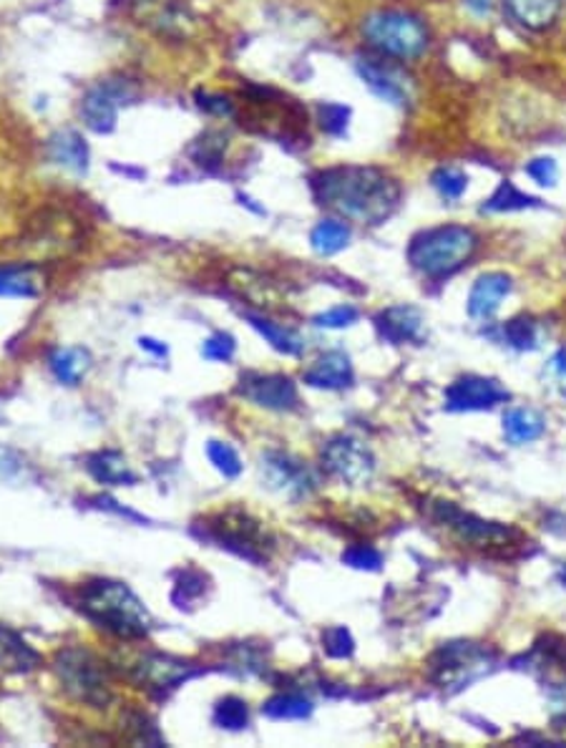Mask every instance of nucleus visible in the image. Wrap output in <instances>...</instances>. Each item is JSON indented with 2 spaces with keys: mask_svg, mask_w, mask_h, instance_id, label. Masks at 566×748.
I'll list each match as a JSON object with an SVG mask.
<instances>
[{
  "mask_svg": "<svg viewBox=\"0 0 566 748\" xmlns=\"http://www.w3.org/2000/svg\"><path fill=\"white\" fill-rule=\"evenodd\" d=\"M310 189L318 205L360 224L386 222L403 197L396 177L378 167H358V164L315 172L310 177Z\"/></svg>",
  "mask_w": 566,
  "mask_h": 748,
  "instance_id": "f257e3e1",
  "label": "nucleus"
},
{
  "mask_svg": "<svg viewBox=\"0 0 566 748\" xmlns=\"http://www.w3.org/2000/svg\"><path fill=\"white\" fill-rule=\"evenodd\" d=\"M81 610L116 638L136 640L152 630V615L132 587L116 580H93L81 590Z\"/></svg>",
  "mask_w": 566,
  "mask_h": 748,
  "instance_id": "f03ea898",
  "label": "nucleus"
},
{
  "mask_svg": "<svg viewBox=\"0 0 566 748\" xmlns=\"http://www.w3.org/2000/svg\"><path fill=\"white\" fill-rule=\"evenodd\" d=\"M476 248L478 238L471 228L443 224V228H431L415 234L408 245V263L421 275L441 280V277L458 273L474 257Z\"/></svg>",
  "mask_w": 566,
  "mask_h": 748,
  "instance_id": "7ed1b4c3",
  "label": "nucleus"
},
{
  "mask_svg": "<svg viewBox=\"0 0 566 748\" xmlns=\"http://www.w3.org/2000/svg\"><path fill=\"white\" fill-rule=\"evenodd\" d=\"M499 666L496 652L478 642H443L431 656V681L448 693L464 691L478 678L489 675Z\"/></svg>",
  "mask_w": 566,
  "mask_h": 748,
  "instance_id": "20e7f679",
  "label": "nucleus"
},
{
  "mask_svg": "<svg viewBox=\"0 0 566 748\" xmlns=\"http://www.w3.org/2000/svg\"><path fill=\"white\" fill-rule=\"evenodd\" d=\"M363 33L373 48L400 61L423 56L429 48V31L421 19L403 11L370 13L363 23Z\"/></svg>",
  "mask_w": 566,
  "mask_h": 748,
  "instance_id": "39448f33",
  "label": "nucleus"
},
{
  "mask_svg": "<svg viewBox=\"0 0 566 748\" xmlns=\"http://www.w3.org/2000/svg\"><path fill=\"white\" fill-rule=\"evenodd\" d=\"M56 673L68 695L93 708H107L113 693L107 668L91 650L66 648L56 656Z\"/></svg>",
  "mask_w": 566,
  "mask_h": 748,
  "instance_id": "423d86ee",
  "label": "nucleus"
},
{
  "mask_svg": "<svg viewBox=\"0 0 566 748\" xmlns=\"http://www.w3.org/2000/svg\"><path fill=\"white\" fill-rule=\"evenodd\" d=\"M207 535L214 539L217 544L226 547L234 554L245 557L249 562H265L267 550H269V539L265 535V529L259 527L257 519H252L249 515L240 509L222 512L207 521Z\"/></svg>",
  "mask_w": 566,
  "mask_h": 748,
  "instance_id": "0eeeda50",
  "label": "nucleus"
},
{
  "mask_svg": "<svg viewBox=\"0 0 566 748\" xmlns=\"http://www.w3.org/2000/svg\"><path fill=\"white\" fill-rule=\"evenodd\" d=\"M322 466L335 480L360 486L370 482L373 472H376V459L363 441L353 437H333L322 447Z\"/></svg>",
  "mask_w": 566,
  "mask_h": 748,
  "instance_id": "6e6552de",
  "label": "nucleus"
},
{
  "mask_svg": "<svg viewBox=\"0 0 566 748\" xmlns=\"http://www.w3.org/2000/svg\"><path fill=\"white\" fill-rule=\"evenodd\" d=\"M259 469H263L267 490L282 494L287 499H304L318 490V476L312 474V469L285 451H267Z\"/></svg>",
  "mask_w": 566,
  "mask_h": 748,
  "instance_id": "1a4fd4ad",
  "label": "nucleus"
},
{
  "mask_svg": "<svg viewBox=\"0 0 566 748\" xmlns=\"http://www.w3.org/2000/svg\"><path fill=\"white\" fill-rule=\"evenodd\" d=\"M136 99V89L126 81H101L93 89L86 91L81 99V117L84 124L96 134H111L119 121L121 103H132Z\"/></svg>",
  "mask_w": 566,
  "mask_h": 748,
  "instance_id": "9d476101",
  "label": "nucleus"
},
{
  "mask_svg": "<svg viewBox=\"0 0 566 748\" xmlns=\"http://www.w3.org/2000/svg\"><path fill=\"white\" fill-rule=\"evenodd\" d=\"M431 515L435 521H441L443 527H448L466 542L476 544H493V542H511L517 539L519 532L511 527H503L499 521H486L476 515H468L453 502H433Z\"/></svg>",
  "mask_w": 566,
  "mask_h": 748,
  "instance_id": "9b49d317",
  "label": "nucleus"
},
{
  "mask_svg": "<svg viewBox=\"0 0 566 748\" xmlns=\"http://www.w3.org/2000/svg\"><path fill=\"white\" fill-rule=\"evenodd\" d=\"M240 394L269 411H292L300 404L298 386L282 373H245L240 378Z\"/></svg>",
  "mask_w": 566,
  "mask_h": 748,
  "instance_id": "f8f14e48",
  "label": "nucleus"
},
{
  "mask_svg": "<svg viewBox=\"0 0 566 748\" xmlns=\"http://www.w3.org/2000/svg\"><path fill=\"white\" fill-rule=\"evenodd\" d=\"M509 398L511 394L496 378L460 376L446 391V408L448 411H486Z\"/></svg>",
  "mask_w": 566,
  "mask_h": 748,
  "instance_id": "ddd939ff",
  "label": "nucleus"
},
{
  "mask_svg": "<svg viewBox=\"0 0 566 748\" xmlns=\"http://www.w3.org/2000/svg\"><path fill=\"white\" fill-rule=\"evenodd\" d=\"M134 15L162 36H185L191 25V13L179 0H134Z\"/></svg>",
  "mask_w": 566,
  "mask_h": 748,
  "instance_id": "4468645a",
  "label": "nucleus"
},
{
  "mask_svg": "<svg viewBox=\"0 0 566 748\" xmlns=\"http://www.w3.org/2000/svg\"><path fill=\"white\" fill-rule=\"evenodd\" d=\"M199 675V668L187 663V660L171 656H144L134 666V678L149 689H177L189 678Z\"/></svg>",
  "mask_w": 566,
  "mask_h": 748,
  "instance_id": "2eb2a0df",
  "label": "nucleus"
},
{
  "mask_svg": "<svg viewBox=\"0 0 566 748\" xmlns=\"http://www.w3.org/2000/svg\"><path fill=\"white\" fill-rule=\"evenodd\" d=\"M355 68H358L365 86H368L376 97L386 99L390 103L408 101V78L400 74V68H396L393 64H388V61H382V58L365 56V58H358Z\"/></svg>",
  "mask_w": 566,
  "mask_h": 748,
  "instance_id": "dca6fc26",
  "label": "nucleus"
},
{
  "mask_svg": "<svg viewBox=\"0 0 566 748\" xmlns=\"http://www.w3.org/2000/svg\"><path fill=\"white\" fill-rule=\"evenodd\" d=\"M378 336L382 341L400 345L421 341L423 333V312L413 306H393L378 312L376 318Z\"/></svg>",
  "mask_w": 566,
  "mask_h": 748,
  "instance_id": "f3484780",
  "label": "nucleus"
},
{
  "mask_svg": "<svg viewBox=\"0 0 566 748\" xmlns=\"http://www.w3.org/2000/svg\"><path fill=\"white\" fill-rule=\"evenodd\" d=\"M511 293V277L503 273H486L478 277L468 295V316L489 320L501 308V300Z\"/></svg>",
  "mask_w": 566,
  "mask_h": 748,
  "instance_id": "a211bd4d",
  "label": "nucleus"
},
{
  "mask_svg": "<svg viewBox=\"0 0 566 748\" xmlns=\"http://www.w3.org/2000/svg\"><path fill=\"white\" fill-rule=\"evenodd\" d=\"M48 156L58 164V167L74 172L78 177H81V174H89L91 150L76 129H58V132L48 139Z\"/></svg>",
  "mask_w": 566,
  "mask_h": 748,
  "instance_id": "6ab92c4d",
  "label": "nucleus"
},
{
  "mask_svg": "<svg viewBox=\"0 0 566 748\" xmlns=\"http://www.w3.org/2000/svg\"><path fill=\"white\" fill-rule=\"evenodd\" d=\"M353 378H355L353 363L345 353H340V351H330L325 355H320V359L312 363L308 371H304V384L312 388H328V391L347 388V386H353Z\"/></svg>",
  "mask_w": 566,
  "mask_h": 748,
  "instance_id": "aec40b11",
  "label": "nucleus"
},
{
  "mask_svg": "<svg viewBox=\"0 0 566 748\" xmlns=\"http://www.w3.org/2000/svg\"><path fill=\"white\" fill-rule=\"evenodd\" d=\"M564 0H503V8L519 25L529 31H544L559 19Z\"/></svg>",
  "mask_w": 566,
  "mask_h": 748,
  "instance_id": "412c9836",
  "label": "nucleus"
},
{
  "mask_svg": "<svg viewBox=\"0 0 566 748\" xmlns=\"http://www.w3.org/2000/svg\"><path fill=\"white\" fill-rule=\"evenodd\" d=\"M86 469H89V474L96 482L109 484V486H132L138 482L132 464H129L121 451H111V449L96 451V454L86 459Z\"/></svg>",
  "mask_w": 566,
  "mask_h": 748,
  "instance_id": "4be33fe9",
  "label": "nucleus"
},
{
  "mask_svg": "<svg viewBox=\"0 0 566 748\" xmlns=\"http://www.w3.org/2000/svg\"><path fill=\"white\" fill-rule=\"evenodd\" d=\"M41 663V656L19 632L0 625V668L13 673H29Z\"/></svg>",
  "mask_w": 566,
  "mask_h": 748,
  "instance_id": "5701e85b",
  "label": "nucleus"
},
{
  "mask_svg": "<svg viewBox=\"0 0 566 748\" xmlns=\"http://www.w3.org/2000/svg\"><path fill=\"white\" fill-rule=\"evenodd\" d=\"M54 376L66 386L81 384V378L91 369V353L84 348H56L48 359Z\"/></svg>",
  "mask_w": 566,
  "mask_h": 748,
  "instance_id": "b1692460",
  "label": "nucleus"
},
{
  "mask_svg": "<svg viewBox=\"0 0 566 748\" xmlns=\"http://www.w3.org/2000/svg\"><path fill=\"white\" fill-rule=\"evenodd\" d=\"M41 273L36 267H0V298H36L41 293Z\"/></svg>",
  "mask_w": 566,
  "mask_h": 748,
  "instance_id": "393cba45",
  "label": "nucleus"
},
{
  "mask_svg": "<svg viewBox=\"0 0 566 748\" xmlns=\"http://www.w3.org/2000/svg\"><path fill=\"white\" fill-rule=\"evenodd\" d=\"M247 320H249V326L275 348V351H280L285 355H300L304 351V338L298 333V330L282 328L263 316H252V312H247Z\"/></svg>",
  "mask_w": 566,
  "mask_h": 748,
  "instance_id": "a878e982",
  "label": "nucleus"
},
{
  "mask_svg": "<svg viewBox=\"0 0 566 748\" xmlns=\"http://www.w3.org/2000/svg\"><path fill=\"white\" fill-rule=\"evenodd\" d=\"M546 421L544 416L534 411V408H511V411L503 416V433L511 443H526L534 441L544 433Z\"/></svg>",
  "mask_w": 566,
  "mask_h": 748,
  "instance_id": "bb28decb",
  "label": "nucleus"
},
{
  "mask_svg": "<svg viewBox=\"0 0 566 748\" xmlns=\"http://www.w3.org/2000/svg\"><path fill=\"white\" fill-rule=\"evenodd\" d=\"M351 238H353V232L345 222L322 220L318 228L310 232V245L318 252V255L328 257V255H337L340 250H345Z\"/></svg>",
  "mask_w": 566,
  "mask_h": 748,
  "instance_id": "cd10ccee",
  "label": "nucleus"
},
{
  "mask_svg": "<svg viewBox=\"0 0 566 748\" xmlns=\"http://www.w3.org/2000/svg\"><path fill=\"white\" fill-rule=\"evenodd\" d=\"M529 207H539L536 197H529L521 193V189L513 185V182L503 179L499 189L486 199L481 212H517V210H529Z\"/></svg>",
  "mask_w": 566,
  "mask_h": 748,
  "instance_id": "c85d7f7f",
  "label": "nucleus"
},
{
  "mask_svg": "<svg viewBox=\"0 0 566 748\" xmlns=\"http://www.w3.org/2000/svg\"><path fill=\"white\" fill-rule=\"evenodd\" d=\"M263 713L275 721H302L312 713V703L298 693H277L265 701Z\"/></svg>",
  "mask_w": 566,
  "mask_h": 748,
  "instance_id": "c756f323",
  "label": "nucleus"
},
{
  "mask_svg": "<svg viewBox=\"0 0 566 748\" xmlns=\"http://www.w3.org/2000/svg\"><path fill=\"white\" fill-rule=\"evenodd\" d=\"M214 724L224 730H242L249 724V708L247 703L237 698V695H226V698L217 701L214 706Z\"/></svg>",
  "mask_w": 566,
  "mask_h": 748,
  "instance_id": "7c9ffc66",
  "label": "nucleus"
},
{
  "mask_svg": "<svg viewBox=\"0 0 566 748\" xmlns=\"http://www.w3.org/2000/svg\"><path fill=\"white\" fill-rule=\"evenodd\" d=\"M431 185L443 199H448V202H456V199L464 197V193L468 189V177L456 167H441V169L433 172Z\"/></svg>",
  "mask_w": 566,
  "mask_h": 748,
  "instance_id": "2f4dec72",
  "label": "nucleus"
},
{
  "mask_svg": "<svg viewBox=\"0 0 566 748\" xmlns=\"http://www.w3.org/2000/svg\"><path fill=\"white\" fill-rule=\"evenodd\" d=\"M207 457L214 464L217 472L226 476V480H234V476L242 474V459H240L237 451H234V447H230V443L209 441L207 443Z\"/></svg>",
  "mask_w": 566,
  "mask_h": 748,
  "instance_id": "473e14b6",
  "label": "nucleus"
},
{
  "mask_svg": "<svg viewBox=\"0 0 566 748\" xmlns=\"http://www.w3.org/2000/svg\"><path fill=\"white\" fill-rule=\"evenodd\" d=\"M503 338H507V343L511 348H517V351H534L539 345L536 323L531 318L509 320V323L503 326Z\"/></svg>",
  "mask_w": 566,
  "mask_h": 748,
  "instance_id": "72a5a7b5",
  "label": "nucleus"
},
{
  "mask_svg": "<svg viewBox=\"0 0 566 748\" xmlns=\"http://www.w3.org/2000/svg\"><path fill=\"white\" fill-rule=\"evenodd\" d=\"M224 150H226V136L207 134L199 139L195 146H191V156H195V162L202 164V167H214V164L222 162Z\"/></svg>",
  "mask_w": 566,
  "mask_h": 748,
  "instance_id": "f704fd0d",
  "label": "nucleus"
},
{
  "mask_svg": "<svg viewBox=\"0 0 566 748\" xmlns=\"http://www.w3.org/2000/svg\"><path fill=\"white\" fill-rule=\"evenodd\" d=\"M322 650L328 652L330 658H351L353 650H355V640L353 635L343 625H333V628H328L322 632Z\"/></svg>",
  "mask_w": 566,
  "mask_h": 748,
  "instance_id": "c9c22d12",
  "label": "nucleus"
},
{
  "mask_svg": "<svg viewBox=\"0 0 566 748\" xmlns=\"http://www.w3.org/2000/svg\"><path fill=\"white\" fill-rule=\"evenodd\" d=\"M320 124L328 134L345 136L347 127H351V109L343 103H320Z\"/></svg>",
  "mask_w": 566,
  "mask_h": 748,
  "instance_id": "e433bc0d",
  "label": "nucleus"
},
{
  "mask_svg": "<svg viewBox=\"0 0 566 748\" xmlns=\"http://www.w3.org/2000/svg\"><path fill=\"white\" fill-rule=\"evenodd\" d=\"M204 582H207V578L202 575V572H197V570L181 572L177 587H174V603H177L179 607H185V605L191 603V600L202 597Z\"/></svg>",
  "mask_w": 566,
  "mask_h": 748,
  "instance_id": "4c0bfd02",
  "label": "nucleus"
},
{
  "mask_svg": "<svg viewBox=\"0 0 566 748\" xmlns=\"http://www.w3.org/2000/svg\"><path fill=\"white\" fill-rule=\"evenodd\" d=\"M343 562L351 564L355 570H370L376 572L382 564V554L370 544H353L343 552Z\"/></svg>",
  "mask_w": 566,
  "mask_h": 748,
  "instance_id": "58836bf2",
  "label": "nucleus"
},
{
  "mask_svg": "<svg viewBox=\"0 0 566 748\" xmlns=\"http://www.w3.org/2000/svg\"><path fill=\"white\" fill-rule=\"evenodd\" d=\"M234 351H237V341L230 333H214L209 336L204 345H202V355L207 361H217V363H226L232 361Z\"/></svg>",
  "mask_w": 566,
  "mask_h": 748,
  "instance_id": "ea45409f",
  "label": "nucleus"
},
{
  "mask_svg": "<svg viewBox=\"0 0 566 748\" xmlns=\"http://www.w3.org/2000/svg\"><path fill=\"white\" fill-rule=\"evenodd\" d=\"M524 169L529 177L542 187H554L556 179H559V167H556L554 156H536V160H531Z\"/></svg>",
  "mask_w": 566,
  "mask_h": 748,
  "instance_id": "a19ab883",
  "label": "nucleus"
},
{
  "mask_svg": "<svg viewBox=\"0 0 566 748\" xmlns=\"http://www.w3.org/2000/svg\"><path fill=\"white\" fill-rule=\"evenodd\" d=\"M197 107L212 117H234V101H230V97H222V94L199 91Z\"/></svg>",
  "mask_w": 566,
  "mask_h": 748,
  "instance_id": "79ce46f5",
  "label": "nucleus"
},
{
  "mask_svg": "<svg viewBox=\"0 0 566 748\" xmlns=\"http://www.w3.org/2000/svg\"><path fill=\"white\" fill-rule=\"evenodd\" d=\"M358 320V310L353 306H337L328 312H320L315 316V326L320 328H347Z\"/></svg>",
  "mask_w": 566,
  "mask_h": 748,
  "instance_id": "37998d69",
  "label": "nucleus"
},
{
  "mask_svg": "<svg viewBox=\"0 0 566 748\" xmlns=\"http://www.w3.org/2000/svg\"><path fill=\"white\" fill-rule=\"evenodd\" d=\"M138 345H142V351H149L152 355H156V359H167V353H169V348L159 341H154V338H138Z\"/></svg>",
  "mask_w": 566,
  "mask_h": 748,
  "instance_id": "c03bdc74",
  "label": "nucleus"
},
{
  "mask_svg": "<svg viewBox=\"0 0 566 748\" xmlns=\"http://www.w3.org/2000/svg\"><path fill=\"white\" fill-rule=\"evenodd\" d=\"M464 3L471 8V11L476 15H486L491 11V6H493V0H464Z\"/></svg>",
  "mask_w": 566,
  "mask_h": 748,
  "instance_id": "a18cd8bd",
  "label": "nucleus"
},
{
  "mask_svg": "<svg viewBox=\"0 0 566 748\" xmlns=\"http://www.w3.org/2000/svg\"><path fill=\"white\" fill-rule=\"evenodd\" d=\"M552 371L559 373V376H566V351H559L552 359Z\"/></svg>",
  "mask_w": 566,
  "mask_h": 748,
  "instance_id": "49530a36",
  "label": "nucleus"
},
{
  "mask_svg": "<svg viewBox=\"0 0 566 748\" xmlns=\"http://www.w3.org/2000/svg\"><path fill=\"white\" fill-rule=\"evenodd\" d=\"M559 580L564 582V587H566V564H564V568H562V572H559Z\"/></svg>",
  "mask_w": 566,
  "mask_h": 748,
  "instance_id": "de8ad7c7",
  "label": "nucleus"
},
{
  "mask_svg": "<svg viewBox=\"0 0 566 748\" xmlns=\"http://www.w3.org/2000/svg\"><path fill=\"white\" fill-rule=\"evenodd\" d=\"M564 394H566V388H564Z\"/></svg>",
  "mask_w": 566,
  "mask_h": 748,
  "instance_id": "09e8293b",
  "label": "nucleus"
}]
</instances>
